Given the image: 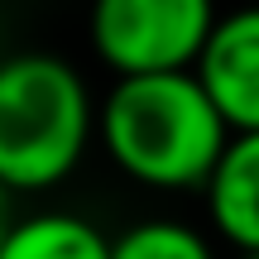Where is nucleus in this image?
<instances>
[{
	"label": "nucleus",
	"mask_w": 259,
	"mask_h": 259,
	"mask_svg": "<svg viewBox=\"0 0 259 259\" xmlns=\"http://www.w3.org/2000/svg\"><path fill=\"white\" fill-rule=\"evenodd\" d=\"M226 120L192 67L115 77L96 101V144L149 192H197L226 144Z\"/></svg>",
	"instance_id": "f257e3e1"
},
{
	"label": "nucleus",
	"mask_w": 259,
	"mask_h": 259,
	"mask_svg": "<svg viewBox=\"0 0 259 259\" xmlns=\"http://www.w3.org/2000/svg\"><path fill=\"white\" fill-rule=\"evenodd\" d=\"M96 139V96L58 53H0V187L53 192Z\"/></svg>",
	"instance_id": "f03ea898"
},
{
	"label": "nucleus",
	"mask_w": 259,
	"mask_h": 259,
	"mask_svg": "<svg viewBox=\"0 0 259 259\" xmlns=\"http://www.w3.org/2000/svg\"><path fill=\"white\" fill-rule=\"evenodd\" d=\"M216 0H92L87 38L106 72H178L192 67L216 24Z\"/></svg>",
	"instance_id": "7ed1b4c3"
},
{
	"label": "nucleus",
	"mask_w": 259,
	"mask_h": 259,
	"mask_svg": "<svg viewBox=\"0 0 259 259\" xmlns=\"http://www.w3.org/2000/svg\"><path fill=\"white\" fill-rule=\"evenodd\" d=\"M192 72L226 130H259V5L216 15Z\"/></svg>",
	"instance_id": "20e7f679"
},
{
	"label": "nucleus",
	"mask_w": 259,
	"mask_h": 259,
	"mask_svg": "<svg viewBox=\"0 0 259 259\" xmlns=\"http://www.w3.org/2000/svg\"><path fill=\"white\" fill-rule=\"evenodd\" d=\"M206 226L231 250H259V130H231L206 183Z\"/></svg>",
	"instance_id": "39448f33"
},
{
	"label": "nucleus",
	"mask_w": 259,
	"mask_h": 259,
	"mask_svg": "<svg viewBox=\"0 0 259 259\" xmlns=\"http://www.w3.org/2000/svg\"><path fill=\"white\" fill-rule=\"evenodd\" d=\"M0 259H111V235L92 216L48 206L10 221Z\"/></svg>",
	"instance_id": "423d86ee"
},
{
	"label": "nucleus",
	"mask_w": 259,
	"mask_h": 259,
	"mask_svg": "<svg viewBox=\"0 0 259 259\" xmlns=\"http://www.w3.org/2000/svg\"><path fill=\"white\" fill-rule=\"evenodd\" d=\"M111 259H221L211 235L178 216H144L111 235Z\"/></svg>",
	"instance_id": "0eeeda50"
},
{
	"label": "nucleus",
	"mask_w": 259,
	"mask_h": 259,
	"mask_svg": "<svg viewBox=\"0 0 259 259\" xmlns=\"http://www.w3.org/2000/svg\"><path fill=\"white\" fill-rule=\"evenodd\" d=\"M10 221H15V192H10V187H0V240H5Z\"/></svg>",
	"instance_id": "6e6552de"
},
{
	"label": "nucleus",
	"mask_w": 259,
	"mask_h": 259,
	"mask_svg": "<svg viewBox=\"0 0 259 259\" xmlns=\"http://www.w3.org/2000/svg\"><path fill=\"white\" fill-rule=\"evenodd\" d=\"M235 259H259V250H235Z\"/></svg>",
	"instance_id": "1a4fd4ad"
}]
</instances>
